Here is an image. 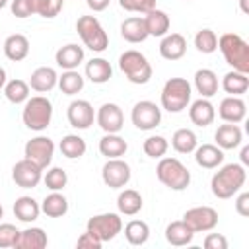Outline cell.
<instances>
[{
	"mask_svg": "<svg viewBox=\"0 0 249 249\" xmlns=\"http://www.w3.org/2000/svg\"><path fill=\"white\" fill-rule=\"evenodd\" d=\"M10 10L19 19L29 18V16H33V0H12Z\"/></svg>",
	"mask_w": 249,
	"mask_h": 249,
	"instance_id": "46",
	"label": "cell"
},
{
	"mask_svg": "<svg viewBox=\"0 0 249 249\" xmlns=\"http://www.w3.org/2000/svg\"><path fill=\"white\" fill-rule=\"evenodd\" d=\"M142 148H144V154H146L148 158L160 160V158L165 156V152H167V148H169V142H167V138H163V136H160V134H154V136H148V138L144 140Z\"/></svg>",
	"mask_w": 249,
	"mask_h": 249,
	"instance_id": "41",
	"label": "cell"
},
{
	"mask_svg": "<svg viewBox=\"0 0 249 249\" xmlns=\"http://www.w3.org/2000/svg\"><path fill=\"white\" fill-rule=\"evenodd\" d=\"M206 249H228V239L222 233H208L202 241Z\"/></svg>",
	"mask_w": 249,
	"mask_h": 249,
	"instance_id": "48",
	"label": "cell"
},
{
	"mask_svg": "<svg viewBox=\"0 0 249 249\" xmlns=\"http://www.w3.org/2000/svg\"><path fill=\"white\" fill-rule=\"evenodd\" d=\"M218 115L224 123H241L247 115V105L239 95H228L220 101Z\"/></svg>",
	"mask_w": 249,
	"mask_h": 249,
	"instance_id": "16",
	"label": "cell"
},
{
	"mask_svg": "<svg viewBox=\"0 0 249 249\" xmlns=\"http://www.w3.org/2000/svg\"><path fill=\"white\" fill-rule=\"evenodd\" d=\"M6 82H8V80H6V70H4L2 66H0V89H4Z\"/></svg>",
	"mask_w": 249,
	"mask_h": 249,
	"instance_id": "52",
	"label": "cell"
},
{
	"mask_svg": "<svg viewBox=\"0 0 249 249\" xmlns=\"http://www.w3.org/2000/svg\"><path fill=\"white\" fill-rule=\"evenodd\" d=\"M214 140H216V146L218 148H222V150H233V148L241 146L243 132H241V128L235 123H226V124H220L218 126V130L214 132Z\"/></svg>",
	"mask_w": 249,
	"mask_h": 249,
	"instance_id": "20",
	"label": "cell"
},
{
	"mask_svg": "<svg viewBox=\"0 0 249 249\" xmlns=\"http://www.w3.org/2000/svg\"><path fill=\"white\" fill-rule=\"evenodd\" d=\"M21 119H23V124L29 130L41 132V130H45L51 124V119H53V103L47 97H43V95L29 97L25 101V105H23Z\"/></svg>",
	"mask_w": 249,
	"mask_h": 249,
	"instance_id": "5",
	"label": "cell"
},
{
	"mask_svg": "<svg viewBox=\"0 0 249 249\" xmlns=\"http://www.w3.org/2000/svg\"><path fill=\"white\" fill-rule=\"evenodd\" d=\"M195 237V231L183 222V220H175L171 224H167L165 228V239L169 245L181 247V245H189Z\"/></svg>",
	"mask_w": 249,
	"mask_h": 249,
	"instance_id": "28",
	"label": "cell"
},
{
	"mask_svg": "<svg viewBox=\"0 0 249 249\" xmlns=\"http://www.w3.org/2000/svg\"><path fill=\"white\" fill-rule=\"evenodd\" d=\"M119 68L130 84L142 86V84H148L152 78V64L140 51H134V49L124 51L119 56Z\"/></svg>",
	"mask_w": 249,
	"mask_h": 249,
	"instance_id": "4",
	"label": "cell"
},
{
	"mask_svg": "<svg viewBox=\"0 0 249 249\" xmlns=\"http://www.w3.org/2000/svg\"><path fill=\"white\" fill-rule=\"evenodd\" d=\"M121 37L124 41H128V43H142V41H146L150 35H148L144 18H138V16L126 18L121 23Z\"/></svg>",
	"mask_w": 249,
	"mask_h": 249,
	"instance_id": "23",
	"label": "cell"
},
{
	"mask_svg": "<svg viewBox=\"0 0 249 249\" xmlns=\"http://www.w3.org/2000/svg\"><path fill=\"white\" fill-rule=\"evenodd\" d=\"M12 179L21 189H33V187H37L41 183L43 169L37 163H33L31 160L23 158V160L16 161V165L12 167Z\"/></svg>",
	"mask_w": 249,
	"mask_h": 249,
	"instance_id": "13",
	"label": "cell"
},
{
	"mask_svg": "<svg viewBox=\"0 0 249 249\" xmlns=\"http://www.w3.org/2000/svg\"><path fill=\"white\" fill-rule=\"evenodd\" d=\"M41 214V204L31 198V196H19L16 198L14 202V216L19 220V222H25V224H31L39 218Z\"/></svg>",
	"mask_w": 249,
	"mask_h": 249,
	"instance_id": "27",
	"label": "cell"
},
{
	"mask_svg": "<svg viewBox=\"0 0 249 249\" xmlns=\"http://www.w3.org/2000/svg\"><path fill=\"white\" fill-rule=\"evenodd\" d=\"M185 2H191V0H185Z\"/></svg>",
	"mask_w": 249,
	"mask_h": 249,
	"instance_id": "56",
	"label": "cell"
},
{
	"mask_svg": "<svg viewBox=\"0 0 249 249\" xmlns=\"http://www.w3.org/2000/svg\"><path fill=\"white\" fill-rule=\"evenodd\" d=\"M64 0H33V14H39L41 18H56L62 10Z\"/></svg>",
	"mask_w": 249,
	"mask_h": 249,
	"instance_id": "43",
	"label": "cell"
},
{
	"mask_svg": "<svg viewBox=\"0 0 249 249\" xmlns=\"http://www.w3.org/2000/svg\"><path fill=\"white\" fill-rule=\"evenodd\" d=\"M18 235H19V230H18L14 224L0 222V249L14 247V245H16Z\"/></svg>",
	"mask_w": 249,
	"mask_h": 249,
	"instance_id": "44",
	"label": "cell"
},
{
	"mask_svg": "<svg viewBox=\"0 0 249 249\" xmlns=\"http://www.w3.org/2000/svg\"><path fill=\"white\" fill-rule=\"evenodd\" d=\"M130 119L138 130H154L161 123V109L154 101L142 99L134 103L130 111Z\"/></svg>",
	"mask_w": 249,
	"mask_h": 249,
	"instance_id": "9",
	"label": "cell"
},
{
	"mask_svg": "<svg viewBox=\"0 0 249 249\" xmlns=\"http://www.w3.org/2000/svg\"><path fill=\"white\" fill-rule=\"evenodd\" d=\"M43 181H45L47 189H51V191H62L66 187V183H68V175H66V171L62 167H51L43 175Z\"/></svg>",
	"mask_w": 249,
	"mask_h": 249,
	"instance_id": "42",
	"label": "cell"
},
{
	"mask_svg": "<svg viewBox=\"0 0 249 249\" xmlns=\"http://www.w3.org/2000/svg\"><path fill=\"white\" fill-rule=\"evenodd\" d=\"M195 161L204 169H216L224 161V150L216 144H202L195 148Z\"/></svg>",
	"mask_w": 249,
	"mask_h": 249,
	"instance_id": "21",
	"label": "cell"
},
{
	"mask_svg": "<svg viewBox=\"0 0 249 249\" xmlns=\"http://www.w3.org/2000/svg\"><path fill=\"white\" fill-rule=\"evenodd\" d=\"M235 212L243 218L249 216V193H241L237 198H235Z\"/></svg>",
	"mask_w": 249,
	"mask_h": 249,
	"instance_id": "49",
	"label": "cell"
},
{
	"mask_svg": "<svg viewBox=\"0 0 249 249\" xmlns=\"http://www.w3.org/2000/svg\"><path fill=\"white\" fill-rule=\"evenodd\" d=\"M222 89L226 93H230V95H243L249 89V78H247V74L237 72V70H230L222 78Z\"/></svg>",
	"mask_w": 249,
	"mask_h": 249,
	"instance_id": "34",
	"label": "cell"
},
{
	"mask_svg": "<svg viewBox=\"0 0 249 249\" xmlns=\"http://www.w3.org/2000/svg\"><path fill=\"white\" fill-rule=\"evenodd\" d=\"M86 230H89L91 233H95L103 243L115 239L121 230H123V220L119 214L115 212H105V214H95L88 220Z\"/></svg>",
	"mask_w": 249,
	"mask_h": 249,
	"instance_id": "8",
	"label": "cell"
},
{
	"mask_svg": "<svg viewBox=\"0 0 249 249\" xmlns=\"http://www.w3.org/2000/svg\"><path fill=\"white\" fill-rule=\"evenodd\" d=\"M2 216H4V208H2V204H0V220H2Z\"/></svg>",
	"mask_w": 249,
	"mask_h": 249,
	"instance_id": "55",
	"label": "cell"
},
{
	"mask_svg": "<svg viewBox=\"0 0 249 249\" xmlns=\"http://www.w3.org/2000/svg\"><path fill=\"white\" fill-rule=\"evenodd\" d=\"M245 179H247L245 165L226 163L212 175V181H210L212 195L216 198H231L235 193L241 191V187L245 185Z\"/></svg>",
	"mask_w": 249,
	"mask_h": 249,
	"instance_id": "1",
	"label": "cell"
},
{
	"mask_svg": "<svg viewBox=\"0 0 249 249\" xmlns=\"http://www.w3.org/2000/svg\"><path fill=\"white\" fill-rule=\"evenodd\" d=\"M113 76V68L109 64V60L97 56V58H91L88 64H86V78L93 84H105L109 82Z\"/></svg>",
	"mask_w": 249,
	"mask_h": 249,
	"instance_id": "31",
	"label": "cell"
},
{
	"mask_svg": "<svg viewBox=\"0 0 249 249\" xmlns=\"http://www.w3.org/2000/svg\"><path fill=\"white\" fill-rule=\"evenodd\" d=\"M128 150V144L119 132H105V136L99 140V154L105 156L107 160L111 158H121Z\"/></svg>",
	"mask_w": 249,
	"mask_h": 249,
	"instance_id": "24",
	"label": "cell"
},
{
	"mask_svg": "<svg viewBox=\"0 0 249 249\" xmlns=\"http://www.w3.org/2000/svg\"><path fill=\"white\" fill-rule=\"evenodd\" d=\"M6 4H8V0H0V10L6 8Z\"/></svg>",
	"mask_w": 249,
	"mask_h": 249,
	"instance_id": "54",
	"label": "cell"
},
{
	"mask_svg": "<svg viewBox=\"0 0 249 249\" xmlns=\"http://www.w3.org/2000/svg\"><path fill=\"white\" fill-rule=\"evenodd\" d=\"M95 121L103 132H121L124 124V115L117 103H103L95 113Z\"/></svg>",
	"mask_w": 249,
	"mask_h": 249,
	"instance_id": "15",
	"label": "cell"
},
{
	"mask_svg": "<svg viewBox=\"0 0 249 249\" xmlns=\"http://www.w3.org/2000/svg\"><path fill=\"white\" fill-rule=\"evenodd\" d=\"M189 119L196 126H208L216 119V109H214V105L210 103L208 97H200V99H196V101L191 103V107H189Z\"/></svg>",
	"mask_w": 249,
	"mask_h": 249,
	"instance_id": "19",
	"label": "cell"
},
{
	"mask_svg": "<svg viewBox=\"0 0 249 249\" xmlns=\"http://www.w3.org/2000/svg\"><path fill=\"white\" fill-rule=\"evenodd\" d=\"M41 212L49 218H62L68 212V200L62 193L53 191L51 195H47L41 202Z\"/></svg>",
	"mask_w": 249,
	"mask_h": 249,
	"instance_id": "33",
	"label": "cell"
},
{
	"mask_svg": "<svg viewBox=\"0 0 249 249\" xmlns=\"http://www.w3.org/2000/svg\"><path fill=\"white\" fill-rule=\"evenodd\" d=\"M78 247H84V249H99L101 245H103V241L95 235V233H91L89 230H86L80 237H78V243H76Z\"/></svg>",
	"mask_w": 249,
	"mask_h": 249,
	"instance_id": "47",
	"label": "cell"
},
{
	"mask_svg": "<svg viewBox=\"0 0 249 249\" xmlns=\"http://www.w3.org/2000/svg\"><path fill=\"white\" fill-rule=\"evenodd\" d=\"M4 54L14 60V62H19L23 60L27 54H29V41L25 35L21 33H14L10 35L6 41H4Z\"/></svg>",
	"mask_w": 249,
	"mask_h": 249,
	"instance_id": "30",
	"label": "cell"
},
{
	"mask_svg": "<svg viewBox=\"0 0 249 249\" xmlns=\"http://www.w3.org/2000/svg\"><path fill=\"white\" fill-rule=\"evenodd\" d=\"M241 165H247L249 163V146H243L241 148Z\"/></svg>",
	"mask_w": 249,
	"mask_h": 249,
	"instance_id": "51",
	"label": "cell"
},
{
	"mask_svg": "<svg viewBox=\"0 0 249 249\" xmlns=\"http://www.w3.org/2000/svg\"><path fill=\"white\" fill-rule=\"evenodd\" d=\"M142 195L138 193V191H134V189H124V191H121L119 193V196H117V208H119V212L121 214H124V216H134V214H138L140 210H142Z\"/></svg>",
	"mask_w": 249,
	"mask_h": 249,
	"instance_id": "32",
	"label": "cell"
},
{
	"mask_svg": "<svg viewBox=\"0 0 249 249\" xmlns=\"http://www.w3.org/2000/svg\"><path fill=\"white\" fill-rule=\"evenodd\" d=\"M54 60L62 70H76L84 60V49L76 43H68L56 51Z\"/></svg>",
	"mask_w": 249,
	"mask_h": 249,
	"instance_id": "22",
	"label": "cell"
},
{
	"mask_svg": "<svg viewBox=\"0 0 249 249\" xmlns=\"http://www.w3.org/2000/svg\"><path fill=\"white\" fill-rule=\"evenodd\" d=\"M27 84H29V88H31L33 91L47 93V91H51V89L58 84V74H56V70L51 68V66H39V68H35V70L31 72Z\"/></svg>",
	"mask_w": 249,
	"mask_h": 249,
	"instance_id": "18",
	"label": "cell"
},
{
	"mask_svg": "<svg viewBox=\"0 0 249 249\" xmlns=\"http://www.w3.org/2000/svg\"><path fill=\"white\" fill-rule=\"evenodd\" d=\"M4 95H6V99H8L10 103H14V105L25 103V101L29 99V84H27L25 80H19V78L10 80V82H6V86H4Z\"/></svg>",
	"mask_w": 249,
	"mask_h": 249,
	"instance_id": "37",
	"label": "cell"
},
{
	"mask_svg": "<svg viewBox=\"0 0 249 249\" xmlns=\"http://www.w3.org/2000/svg\"><path fill=\"white\" fill-rule=\"evenodd\" d=\"M144 23H146L148 35H152V37H163V35H167L169 25H171L169 16L163 10H158V8L150 10L144 16Z\"/></svg>",
	"mask_w": 249,
	"mask_h": 249,
	"instance_id": "26",
	"label": "cell"
},
{
	"mask_svg": "<svg viewBox=\"0 0 249 249\" xmlns=\"http://www.w3.org/2000/svg\"><path fill=\"white\" fill-rule=\"evenodd\" d=\"M58 148H60L64 158L78 160V158H82L86 154V140L82 136H78V134H66V136H62Z\"/></svg>",
	"mask_w": 249,
	"mask_h": 249,
	"instance_id": "36",
	"label": "cell"
},
{
	"mask_svg": "<svg viewBox=\"0 0 249 249\" xmlns=\"http://www.w3.org/2000/svg\"><path fill=\"white\" fill-rule=\"evenodd\" d=\"M49 239L43 228H27L23 231H19L18 239H16V249H43L47 247Z\"/></svg>",
	"mask_w": 249,
	"mask_h": 249,
	"instance_id": "25",
	"label": "cell"
},
{
	"mask_svg": "<svg viewBox=\"0 0 249 249\" xmlns=\"http://www.w3.org/2000/svg\"><path fill=\"white\" fill-rule=\"evenodd\" d=\"M66 117H68V123L70 126L78 128V130H86L93 124L95 121V111H93V105L86 99H74L68 109H66Z\"/></svg>",
	"mask_w": 249,
	"mask_h": 249,
	"instance_id": "14",
	"label": "cell"
},
{
	"mask_svg": "<svg viewBox=\"0 0 249 249\" xmlns=\"http://www.w3.org/2000/svg\"><path fill=\"white\" fill-rule=\"evenodd\" d=\"M119 6L126 12H138V14H148L150 10L156 8V0H119Z\"/></svg>",
	"mask_w": 249,
	"mask_h": 249,
	"instance_id": "45",
	"label": "cell"
},
{
	"mask_svg": "<svg viewBox=\"0 0 249 249\" xmlns=\"http://www.w3.org/2000/svg\"><path fill=\"white\" fill-rule=\"evenodd\" d=\"M130 165L121 158H111L101 167V179L109 189H123L130 181Z\"/></svg>",
	"mask_w": 249,
	"mask_h": 249,
	"instance_id": "11",
	"label": "cell"
},
{
	"mask_svg": "<svg viewBox=\"0 0 249 249\" xmlns=\"http://www.w3.org/2000/svg\"><path fill=\"white\" fill-rule=\"evenodd\" d=\"M218 76L210 68H200L195 72V88L200 97H212L218 93Z\"/></svg>",
	"mask_w": 249,
	"mask_h": 249,
	"instance_id": "29",
	"label": "cell"
},
{
	"mask_svg": "<svg viewBox=\"0 0 249 249\" xmlns=\"http://www.w3.org/2000/svg\"><path fill=\"white\" fill-rule=\"evenodd\" d=\"M76 31L82 43L93 53H103L109 47V37L95 16H80L76 21Z\"/></svg>",
	"mask_w": 249,
	"mask_h": 249,
	"instance_id": "7",
	"label": "cell"
},
{
	"mask_svg": "<svg viewBox=\"0 0 249 249\" xmlns=\"http://www.w3.org/2000/svg\"><path fill=\"white\" fill-rule=\"evenodd\" d=\"M156 177L171 191H185L191 183V171L177 158H160Z\"/></svg>",
	"mask_w": 249,
	"mask_h": 249,
	"instance_id": "3",
	"label": "cell"
},
{
	"mask_svg": "<svg viewBox=\"0 0 249 249\" xmlns=\"http://www.w3.org/2000/svg\"><path fill=\"white\" fill-rule=\"evenodd\" d=\"M239 6H241V12H243V14H249V6H247V0H239Z\"/></svg>",
	"mask_w": 249,
	"mask_h": 249,
	"instance_id": "53",
	"label": "cell"
},
{
	"mask_svg": "<svg viewBox=\"0 0 249 249\" xmlns=\"http://www.w3.org/2000/svg\"><path fill=\"white\" fill-rule=\"evenodd\" d=\"M218 49L224 60L237 72L249 74V45L237 33H224L218 39Z\"/></svg>",
	"mask_w": 249,
	"mask_h": 249,
	"instance_id": "2",
	"label": "cell"
},
{
	"mask_svg": "<svg viewBox=\"0 0 249 249\" xmlns=\"http://www.w3.org/2000/svg\"><path fill=\"white\" fill-rule=\"evenodd\" d=\"M187 53V39L181 33H167L160 43V54L165 60H179Z\"/></svg>",
	"mask_w": 249,
	"mask_h": 249,
	"instance_id": "17",
	"label": "cell"
},
{
	"mask_svg": "<svg viewBox=\"0 0 249 249\" xmlns=\"http://www.w3.org/2000/svg\"><path fill=\"white\" fill-rule=\"evenodd\" d=\"M60 91L64 95H76L84 89V78L80 76V72L76 70H64L62 76H58V84Z\"/></svg>",
	"mask_w": 249,
	"mask_h": 249,
	"instance_id": "39",
	"label": "cell"
},
{
	"mask_svg": "<svg viewBox=\"0 0 249 249\" xmlns=\"http://www.w3.org/2000/svg\"><path fill=\"white\" fill-rule=\"evenodd\" d=\"M23 156L33 163H37L41 169H47L54 156V142L49 136H35L25 142Z\"/></svg>",
	"mask_w": 249,
	"mask_h": 249,
	"instance_id": "10",
	"label": "cell"
},
{
	"mask_svg": "<svg viewBox=\"0 0 249 249\" xmlns=\"http://www.w3.org/2000/svg\"><path fill=\"white\" fill-rule=\"evenodd\" d=\"M198 146L196 134L191 128H177L171 136V148L179 154H191Z\"/></svg>",
	"mask_w": 249,
	"mask_h": 249,
	"instance_id": "35",
	"label": "cell"
},
{
	"mask_svg": "<svg viewBox=\"0 0 249 249\" xmlns=\"http://www.w3.org/2000/svg\"><path fill=\"white\" fill-rule=\"evenodd\" d=\"M86 4H88V8L93 10V12H103L105 8H109L111 0H86Z\"/></svg>",
	"mask_w": 249,
	"mask_h": 249,
	"instance_id": "50",
	"label": "cell"
},
{
	"mask_svg": "<svg viewBox=\"0 0 249 249\" xmlns=\"http://www.w3.org/2000/svg\"><path fill=\"white\" fill-rule=\"evenodd\" d=\"M195 47L202 54H212L218 49V35L212 29L204 27V29L196 31V35H195Z\"/></svg>",
	"mask_w": 249,
	"mask_h": 249,
	"instance_id": "40",
	"label": "cell"
},
{
	"mask_svg": "<svg viewBox=\"0 0 249 249\" xmlns=\"http://www.w3.org/2000/svg\"><path fill=\"white\" fill-rule=\"evenodd\" d=\"M183 222L195 231H210L218 226V212L212 206H193L183 214Z\"/></svg>",
	"mask_w": 249,
	"mask_h": 249,
	"instance_id": "12",
	"label": "cell"
},
{
	"mask_svg": "<svg viewBox=\"0 0 249 249\" xmlns=\"http://www.w3.org/2000/svg\"><path fill=\"white\" fill-rule=\"evenodd\" d=\"M124 237L130 245H144L150 237V226L144 220H130L124 226Z\"/></svg>",
	"mask_w": 249,
	"mask_h": 249,
	"instance_id": "38",
	"label": "cell"
},
{
	"mask_svg": "<svg viewBox=\"0 0 249 249\" xmlns=\"http://www.w3.org/2000/svg\"><path fill=\"white\" fill-rule=\"evenodd\" d=\"M191 84L185 78H169L161 89V107L169 113H181L191 103Z\"/></svg>",
	"mask_w": 249,
	"mask_h": 249,
	"instance_id": "6",
	"label": "cell"
}]
</instances>
